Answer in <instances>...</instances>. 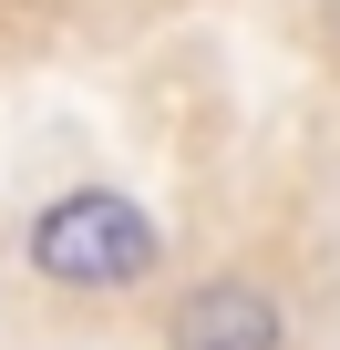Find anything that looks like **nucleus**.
I'll list each match as a JSON object with an SVG mask.
<instances>
[{
    "label": "nucleus",
    "instance_id": "1",
    "mask_svg": "<svg viewBox=\"0 0 340 350\" xmlns=\"http://www.w3.org/2000/svg\"><path fill=\"white\" fill-rule=\"evenodd\" d=\"M155 258H165V227H155L134 196H114V186L52 196V206L31 217V268H42L52 288H134Z\"/></svg>",
    "mask_w": 340,
    "mask_h": 350
},
{
    "label": "nucleus",
    "instance_id": "2",
    "mask_svg": "<svg viewBox=\"0 0 340 350\" xmlns=\"http://www.w3.org/2000/svg\"><path fill=\"white\" fill-rule=\"evenodd\" d=\"M176 350H278V299L258 278H207L176 309Z\"/></svg>",
    "mask_w": 340,
    "mask_h": 350
},
{
    "label": "nucleus",
    "instance_id": "3",
    "mask_svg": "<svg viewBox=\"0 0 340 350\" xmlns=\"http://www.w3.org/2000/svg\"><path fill=\"white\" fill-rule=\"evenodd\" d=\"M330 42H340V0H330Z\"/></svg>",
    "mask_w": 340,
    "mask_h": 350
}]
</instances>
